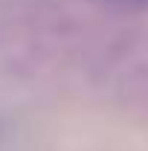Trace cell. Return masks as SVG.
<instances>
[{
	"label": "cell",
	"mask_w": 148,
	"mask_h": 151,
	"mask_svg": "<svg viewBox=\"0 0 148 151\" xmlns=\"http://www.w3.org/2000/svg\"><path fill=\"white\" fill-rule=\"evenodd\" d=\"M108 6H116V9H125V12H145L148 0H102Z\"/></svg>",
	"instance_id": "1"
}]
</instances>
